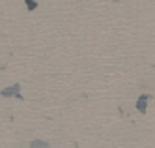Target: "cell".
<instances>
[{"mask_svg": "<svg viewBox=\"0 0 155 148\" xmlns=\"http://www.w3.org/2000/svg\"><path fill=\"white\" fill-rule=\"evenodd\" d=\"M32 146H49L47 143H41V141H34L32 143Z\"/></svg>", "mask_w": 155, "mask_h": 148, "instance_id": "cell-4", "label": "cell"}, {"mask_svg": "<svg viewBox=\"0 0 155 148\" xmlns=\"http://www.w3.org/2000/svg\"><path fill=\"white\" fill-rule=\"evenodd\" d=\"M148 99H150V96H148V94H142V96L138 98V101H137V109H138L140 112L146 111V103H148Z\"/></svg>", "mask_w": 155, "mask_h": 148, "instance_id": "cell-1", "label": "cell"}, {"mask_svg": "<svg viewBox=\"0 0 155 148\" xmlns=\"http://www.w3.org/2000/svg\"><path fill=\"white\" fill-rule=\"evenodd\" d=\"M25 2H26V6H28L30 11H32V9H36V2H34V0H25Z\"/></svg>", "mask_w": 155, "mask_h": 148, "instance_id": "cell-3", "label": "cell"}, {"mask_svg": "<svg viewBox=\"0 0 155 148\" xmlns=\"http://www.w3.org/2000/svg\"><path fill=\"white\" fill-rule=\"evenodd\" d=\"M19 90H21V86H19V84H13L12 88H4V90H2V96H6V98H8V96H17Z\"/></svg>", "mask_w": 155, "mask_h": 148, "instance_id": "cell-2", "label": "cell"}]
</instances>
